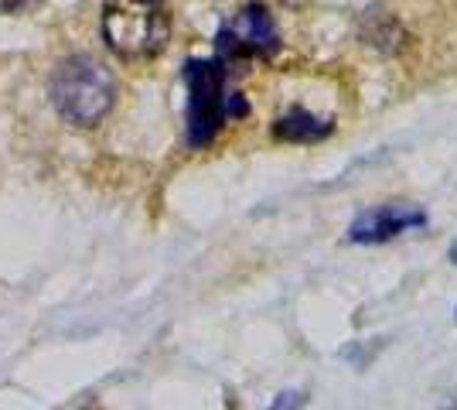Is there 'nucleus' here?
I'll return each mask as SVG.
<instances>
[{"label":"nucleus","instance_id":"obj_6","mask_svg":"<svg viewBox=\"0 0 457 410\" xmlns=\"http://www.w3.org/2000/svg\"><path fill=\"white\" fill-rule=\"evenodd\" d=\"M273 134L280 140H290V144H314V140H324L331 134V120L314 117L311 110H287L284 117L273 123Z\"/></svg>","mask_w":457,"mask_h":410},{"label":"nucleus","instance_id":"obj_2","mask_svg":"<svg viewBox=\"0 0 457 410\" xmlns=\"http://www.w3.org/2000/svg\"><path fill=\"white\" fill-rule=\"evenodd\" d=\"M52 99L58 113L76 127H96L113 110L116 82L110 69L93 55H72L62 62V69L52 79Z\"/></svg>","mask_w":457,"mask_h":410},{"label":"nucleus","instance_id":"obj_9","mask_svg":"<svg viewBox=\"0 0 457 410\" xmlns=\"http://www.w3.org/2000/svg\"><path fill=\"white\" fill-rule=\"evenodd\" d=\"M451 260H454V264H457V243H454V247H451Z\"/></svg>","mask_w":457,"mask_h":410},{"label":"nucleus","instance_id":"obj_5","mask_svg":"<svg viewBox=\"0 0 457 410\" xmlns=\"http://www.w3.org/2000/svg\"><path fill=\"white\" fill-rule=\"evenodd\" d=\"M427 226V213L417 209V205H403V202H389V205H376L362 213L352 226H348V239L352 243H389L396 236L410 233V230H420Z\"/></svg>","mask_w":457,"mask_h":410},{"label":"nucleus","instance_id":"obj_3","mask_svg":"<svg viewBox=\"0 0 457 410\" xmlns=\"http://www.w3.org/2000/svg\"><path fill=\"white\" fill-rule=\"evenodd\" d=\"M185 82H188V144L191 147H209L226 120L246 113V103L226 89L222 62H188Z\"/></svg>","mask_w":457,"mask_h":410},{"label":"nucleus","instance_id":"obj_1","mask_svg":"<svg viewBox=\"0 0 457 410\" xmlns=\"http://www.w3.org/2000/svg\"><path fill=\"white\" fill-rule=\"evenodd\" d=\"M103 38L127 62L161 55L171 38L168 0H103Z\"/></svg>","mask_w":457,"mask_h":410},{"label":"nucleus","instance_id":"obj_8","mask_svg":"<svg viewBox=\"0 0 457 410\" xmlns=\"http://www.w3.org/2000/svg\"><path fill=\"white\" fill-rule=\"evenodd\" d=\"M297 404H301V397H297V393H284V397L277 400V407H273V410H294Z\"/></svg>","mask_w":457,"mask_h":410},{"label":"nucleus","instance_id":"obj_7","mask_svg":"<svg viewBox=\"0 0 457 410\" xmlns=\"http://www.w3.org/2000/svg\"><path fill=\"white\" fill-rule=\"evenodd\" d=\"M35 0H0V14H21V11H28Z\"/></svg>","mask_w":457,"mask_h":410},{"label":"nucleus","instance_id":"obj_4","mask_svg":"<svg viewBox=\"0 0 457 410\" xmlns=\"http://www.w3.org/2000/svg\"><path fill=\"white\" fill-rule=\"evenodd\" d=\"M277 48H280V31L263 4H246L219 31V52L228 62L270 59Z\"/></svg>","mask_w":457,"mask_h":410}]
</instances>
